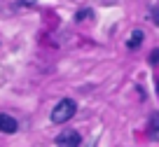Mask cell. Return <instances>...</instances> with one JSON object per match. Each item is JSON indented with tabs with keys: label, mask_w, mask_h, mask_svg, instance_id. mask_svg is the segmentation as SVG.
Instances as JSON below:
<instances>
[{
	"label": "cell",
	"mask_w": 159,
	"mask_h": 147,
	"mask_svg": "<svg viewBox=\"0 0 159 147\" xmlns=\"http://www.w3.org/2000/svg\"><path fill=\"white\" fill-rule=\"evenodd\" d=\"M82 142V136L77 131H63L61 136H56V145H63V147H77Z\"/></svg>",
	"instance_id": "obj_2"
},
{
	"label": "cell",
	"mask_w": 159,
	"mask_h": 147,
	"mask_svg": "<svg viewBox=\"0 0 159 147\" xmlns=\"http://www.w3.org/2000/svg\"><path fill=\"white\" fill-rule=\"evenodd\" d=\"M75 110H77V105H75L73 98H63V100H59V103L54 105V110H52V122L54 124H66L68 119L75 117Z\"/></svg>",
	"instance_id": "obj_1"
},
{
	"label": "cell",
	"mask_w": 159,
	"mask_h": 147,
	"mask_svg": "<svg viewBox=\"0 0 159 147\" xmlns=\"http://www.w3.org/2000/svg\"><path fill=\"white\" fill-rule=\"evenodd\" d=\"M152 19H154V24L159 26V5L154 7V10H152Z\"/></svg>",
	"instance_id": "obj_9"
},
{
	"label": "cell",
	"mask_w": 159,
	"mask_h": 147,
	"mask_svg": "<svg viewBox=\"0 0 159 147\" xmlns=\"http://www.w3.org/2000/svg\"><path fill=\"white\" fill-rule=\"evenodd\" d=\"M89 19H94V12H91V10H80L77 14H75V21H77V24H82V21H89Z\"/></svg>",
	"instance_id": "obj_6"
},
{
	"label": "cell",
	"mask_w": 159,
	"mask_h": 147,
	"mask_svg": "<svg viewBox=\"0 0 159 147\" xmlns=\"http://www.w3.org/2000/svg\"><path fill=\"white\" fill-rule=\"evenodd\" d=\"M150 63H159V49H154L152 54H150Z\"/></svg>",
	"instance_id": "obj_8"
},
{
	"label": "cell",
	"mask_w": 159,
	"mask_h": 147,
	"mask_svg": "<svg viewBox=\"0 0 159 147\" xmlns=\"http://www.w3.org/2000/svg\"><path fill=\"white\" fill-rule=\"evenodd\" d=\"M16 128H19V124H16V119L14 117H10V114H0V133H16Z\"/></svg>",
	"instance_id": "obj_3"
},
{
	"label": "cell",
	"mask_w": 159,
	"mask_h": 147,
	"mask_svg": "<svg viewBox=\"0 0 159 147\" xmlns=\"http://www.w3.org/2000/svg\"><path fill=\"white\" fill-rule=\"evenodd\" d=\"M16 5H19V7H33V5H35V0H19Z\"/></svg>",
	"instance_id": "obj_7"
},
{
	"label": "cell",
	"mask_w": 159,
	"mask_h": 147,
	"mask_svg": "<svg viewBox=\"0 0 159 147\" xmlns=\"http://www.w3.org/2000/svg\"><path fill=\"white\" fill-rule=\"evenodd\" d=\"M148 131L152 133V136H157V133H159V112H157V114H152V117H150V124H148Z\"/></svg>",
	"instance_id": "obj_5"
},
{
	"label": "cell",
	"mask_w": 159,
	"mask_h": 147,
	"mask_svg": "<svg viewBox=\"0 0 159 147\" xmlns=\"http://www.w3.org/2000/svg\"><path fill=\"white\" fill-rule=\"evenodd\" d=\"M143 38H145V33H143L140 28L131 30V38H129V42H126V47H129V49H136L140 42H143Z\"/></svg>",
	"instance_id": "obj_4"
}]
</instances>
